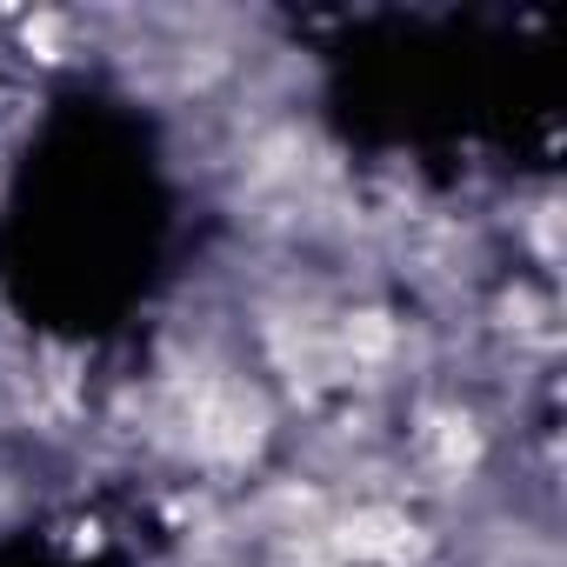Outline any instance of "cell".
<instances>
[{"instance_id": "6da1fadb", "label": "cell", "mask_w": 567, "mask_h": 567, "mask_svg": "<svg viewBox=\"0 0 567 567\" xmlns=\"http://www.w3.org/2000/svg\"><path fill=\"white\" fill-rule=\"evenodd\" d=\"M21 48H28V61H41V68H61V61H74L81 48H74V21L68 14H34L28 28H21Z\"/></svg>"}]
</instances>
